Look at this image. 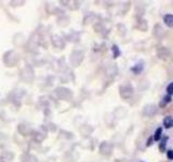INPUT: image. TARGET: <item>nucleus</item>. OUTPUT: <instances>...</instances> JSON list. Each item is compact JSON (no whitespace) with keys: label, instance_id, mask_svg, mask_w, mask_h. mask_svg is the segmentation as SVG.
Segmentation results:
<instances>
[{"label":"nucleus","instance_id":"f257e3e1","mask_svg":"<svg viewBox=\"0 0 173 162\" xmlns=\"http://www.w3.org/2000/svg\"><path fill=\"white\" fill-rule=\"evenodd\" d=\"M143 70H144V63L143 62L136 63L133 67H131V71H132L134 75H140Z\"/></svg>","mask_w":173,"mask_h":162},{"label":"nucleus","instance_id":"f03ea898","mask_svg":"<svg viewBox=\"0 0 173 162\" xmlns=\"http://www.w3.org/2000/svg\"><path fill=\"white\" fill-rule=\"evenodd\" d=\"M162 123H163V126H165V129L173 128V117L172 116L165 117V118H163V120H162Z\"/></svg>","mask_w":173,"mask_h":162},{"label":"nucleus","instance_id":"7ed1b4c3","mask_svg":"<svg viewBox=\"0 0 173 162\" xmlns=\"http://www.w3.org/2000/svg\"><path fill=\"white\" fill-rule=\"evenodd\" d=\"M163 23L169 27V28H173V14H166L163 16Z\"/></svg>","mask_w":173,"mask_h":162},{"label":"nucleus","instance_id":"20e7f679","mask_svg":"<svg viewBox=\"0 0 173 162\" xmlns=\"http://www.w3.org/2000/svg\"><path fill=\"white\" fill-rule=\"evenodd\" d=\"M162 137V128L159 126L155 130L154 132V135H153V138H154V142H159Z\"/></svg>","mask_w":173,"mask_h":162},{"label":"nucleus","instance_id":"39448f33","mask_svg":"<svg viewBox=\"0 0 173 162\" xmlns=\"http://www.w3.org/2000/svg\"><path fill=\"white\" fill-rule=\"evenodd\" d=\"M167 142H168V136H165L163 138L160 139V143H159V150H160V152H165L166 151Z\"/></svg>","mask_w":173,"mask_h":162},{"label":"nucleus","instance_id":"423d86ee","mask_svg":"<svg viewBox=\"0 0 173 162\" xmlns=\"http://www.w3.org/2000/svg\"><path fill=\"white\" fill-rule=\"evenodd\" d=\"M111 52H113L114 58H117V57H119L120 54H121V51H120L119 47L117 46V44H113V47H111Z\"/></svg>","mask_w":173,"mask_h":162},{"label":"nucleus","instance_id":"0eeeda50","mask_svg":"<svg viewBox=\"0 0 173 162\" xmlns=\"http://www.w3.org/2000/svg\"><path fill=\"white\" fill-rule=\"evenodd\" d=\"M172 102V96H170V95H165V96L162 97V103L160 104V106H163V105H167V104H169V103Z\"/></svg>","mask_w":173,"mask_h":162},{"label":"nucleus","instance_id":"6e6552de","mask_svg":"<svg viewBox=\"0 0 173 162\" xmlns=\"http://www.w3.org/2000/svg\"><path fill=\"white\" fill-rule=\"evenodd\" d=\"M166 91H167V95H170V96H172V95H173V82H170L169 84L167 85V89H166Z\"/></svg>","mask_w":173,"mask_h":162},{"label":"nucleus","instance_id":"1a4fd4ad","mask_svg":"<svg viewBox=\"0 0 173 162\" xmlns=\"http://www.w3.org/2000/svg\"><path fill=\"white\" fill-rule=\"evenodd\" d=\"M167 158L169 160H171V161L173 160V149H169V150H167Z\"/></svg>","mask_w":173,"mask_h":162},{"label":"nucleus","instance_id":"9d476101","mask_svg":"<svg viewBox=\"0 0 173 162\" xmlns=\"http://www.w3.org/2000/svg\"><path fill=\"white\" fill-rule=\"evenodd\" d=\"M153 142H154V138H153V136L148 137L147 142H146V146H147V147H149V146H151V145H153Z\"/></svg>","mask_w":173,"mask_h":162}]
</instances>
